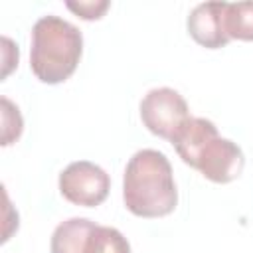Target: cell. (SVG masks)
<instances>
[{
	"mask_svg": "<svg viewBox=\"0 0 253 253\" xmlns=\"http://www.w3.org/2000/svg\"><path fill=\"white\" fill-rule=\"evenodd\" d=\"M123 200L138 217H164L178 204V190L168 158L152 148L132 154L125 168Z\"/></svg>",
	"mask_w": 253,
	"mask_h": 253,
	"instance_id": "obj_1",
	"label": "cell"
},
{
	"mask_svg": "<svg viewBox=\"0 0 253 253\" xmlns=\"http://www.w3.org/2000/svg\"><path fill=\"white\" fill-rule=\"evenodd\" d=\"M83 51L81 32L59 16H42L32 28L30 67L47 85L61 83L73 75Z\"/></svg>",
	"mask_w": 253,
	"mask_h": 253,
	"instance_id": "obj_2",
	"label": "cell"
},
{
	"mask_svg": "<svg viewBox=\"0 0 253 253\" xmlns=\"http://www.w3.org/2000/svg\"><path fill=\"white\" fill-rule=\"evenodd\" d=\"M140 119L152 134L170 140L190 119L188 103L178 91L170 87H156L142 97Z\"/></svg>",
	"mask_w": 253,
	"mask_h": 253,
	"instance_id": "obj_3",
	"label": "cell"
},
{
	"mask_svg": "<svg viewBox=\"0 0 253 253\" xmlns=\"http://www.w3.org/2000/svg\"><path fill=\"white\" fill-rule=\"evenodd\" d=\"M111 178L109 174L89 162V160H77L71 162L61 174H59V192L61 196L83 208H95L105 202L109 196Z\"/></svg>",
	"mask_w": 253,
	"mask_h": 253,
	"instance_id": "obj_4",
	"label": "cell"
},
{
	"mask_svg": "<svg viewBox=\"0 0 253 253\" xmlns=\"http://www.w3.org/2000/svg\"><path fill=\"white\" fill-rule=\"evenodd\" d=\"M245 158L241 148L229 138H221L219 134H215L202 146L192 168L200 170L204 178L215 184H227L241 174Z\"/></svg>",
	"mask_w": 253,
	"mask_h": 253,
	"instance_id": "obj_5",
	"label": "cell"
},
{
	"mask_svg": "<svg viewBox=\"0 0 253 253\" xmlns=\"http://www.w3.org/2000/svg\"><path fill=\"white\" fill-rule=\"evenodd\" d=\"M227 2H204L198 4L188 16V32L196 43L208 49H219L229 42L225 32Z\"/></svg>",
	"mask_w": 253,
	"mask_h": 253,
	"instance_id": "obj_6",
	"label": "cell"
},
{
	"mask_svg": "<svg viewBox=\"0 0 253 253\" xmlns=\"http://www.w3.org/2000/svg\"><path fill=\"white\" fill-rule=\"evenodd\" d=\"M215 134H217V128L211 121L202 119V117H190L176 130V134L170 138V142H172L174 150L178 152V156L182 158V162L188 166H194L196 156L202 150V146Z\"/></svg>",
	"mask_w": 253,
	"mask_h": 253,
	"instance_id": "obj_7",
	"label": "cell"
},
{
	"mask_svg": "<svg viewBox=\"0 0 253 253\" xmlns=\"http://www.w3.org/2000/svg\"><path fill=\"white\" fill-rule=\"evenodd\" d=\"M95 221L87 217H71L61 221L51 235V253H85Z\"/></svg>",
	"mask_w": 253,
	"mask_h": 253,
	"instance_id": "obj_8",
	"label": "cell"
},
{
	"mask_svg": "<svg viewBox=\"0 0 253 253\" xmlns=\"http://www.w3.org/2000/svg\"><path fill=\"white\" fill-rule=\"evenodd\" d=\"M225 32L229 40L253 42V0L251 2H227Z\"/></svg>",
	"mask_w": 253,
	"mask_h": 253,
	"instance_id": "obj_9",
	"label": "cell"
},
{
	"mask_svg": "<svg viewBox=\"0 0 253 253\" xmlns=\"http://www.w3.org/2000/svg\"><path fill=\"white\" fill-rule=\"evenodd\" d=\"M85 253H130L126 237L109 225H95L89 235Z\"/></svg>",
	"mask_w": 253,
	"mask_h": 253,
	"instance_id": "obj_10",
	"label": "cell"
},
{
	"mask_svg": "<svg viewBox=\"0 0 253 253\" xmlns=\"http://www.w3.org/2000/svg\"><path fill=\"white\" fill-rule=\"evenodd\" d=\"M0 107H2V146H8L22 134L24 121H22L18 107L10 99L2 97Z\"/></svg>",
	"mask_w": 253,
	"mask_h": 253,
	"instance_id": "obj_11",
	"label": "cell"
},
{
	"mask_svg": "<svg viewBox=\"0 0 253 253\" xmlns=\"http://www.w3.org/2000/svg\"><path fill=\"white\" fill-rule=\"evenodd\" d=\"M65 6L73 14L83 18V20H99L107 12L109 2L107 0H99V2H67Z\"/></svg>",
	"mask_w": 253,
	"mask_h": 253,
	"instance_id": "obj_12",
	"label": "cell"
},
{
	"mask_svg": "<svg viewBox=\"0 0 253 253\" xmlns=\"http://www.w3.org/2000/svg\"><path fill=\"white\" fill-rule=\"evenodd\" d=\"M2 43H4V77L10 73V69L14 65H18V45H14L8 38H2Z\"/></svg>",
	"mask_w": 253,
	"mask_h": 253,
	"instance_id": "obj_13",
	"label": "cell"
}]
</instances>
